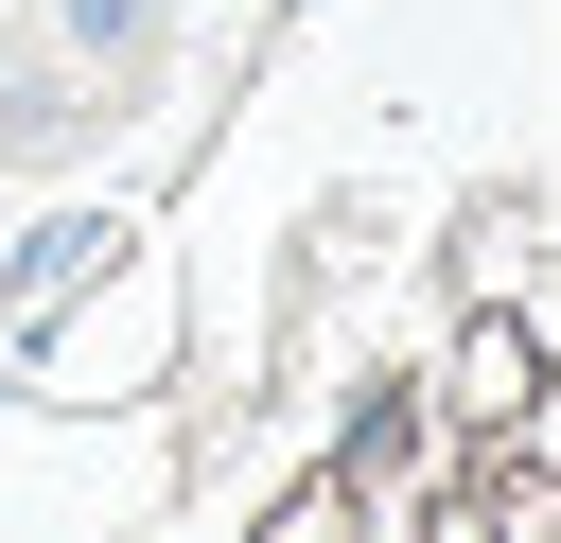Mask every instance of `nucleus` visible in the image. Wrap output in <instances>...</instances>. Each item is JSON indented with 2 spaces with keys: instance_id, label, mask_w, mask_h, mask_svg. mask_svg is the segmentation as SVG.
<instances>
[{
  "instance_id": "nucleus-1",
  "label": "nucleus",
  "mask_w": 561,
  "mask_h": 543,
  "mask_svg": "<svg viewBox=\"0 0 561 543\" xmlns=\"http://www.w3.org/2000/svg\"><path fill=\"white\" fill-rule=\"evenodd\" d=\"M70 35H88V53H105V70H123V53H140V35H158V0H70Z\"/></svg>"
}]
</instances>
